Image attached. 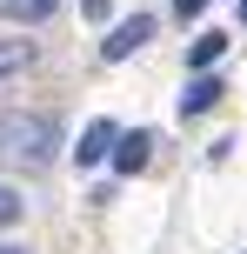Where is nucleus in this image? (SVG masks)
<instances>
[{
  "label": "nucleus",
  "instance_id": "nucleus-1",
  "mask_svg": "<svg viewBox=\"0 0 247 254\" xmlns=\"http://www.w3.org/2000/svg\"><path fill=\"white\" fill-rule=\"evenodd\" d=\"M53 147H60V127L47 114H0V161L13 167H53Z\"/></svg>",
  "mask_w": 247,
  "mask_h": 254
},
{
  "label": "nucleus",
  "instance_id": "nucleus-2",
  "mask_svg": "<svg viewBox=\"0 0 247 254\" xmlns=\"http://www.w3.org/2000/svg\"><path fill=\"white\" fill-rule=\"evenodd\" d=\"M147 40H154V20H147V13H134V20H120L114 34L100 40V61H127V54L147 47Z\"/></svg>",
  "mask_w": 247,
  "mask_h": 254
},
{
  "label": "nucleus",
  "instance_id": "nucleus-3",
  "mask_svg": "<svg viewBox=\"0 0 247 254\" xmlns=\"http://www.w3.org/2000/svg\"><path fill=\"white\" fill-rule=\"evenodd\" d=\"M114 147H120V127H114V121H94L87 134H80L74 161H80V167H100V161H107V154H114Z\"/></svg>",
  "mask_w": 247,
  "mask_h": 254
},
{
  "label": "nucleus",
  "instance_id": "nucleus-4",
  "mask_svg": "<svg viewBox=\"0 0 247 254\" xmlns=\"http://www.w3.org/2000/svg\"><path fill=\"white\" fill-rule=\"evenodd\" d=\"M221 94H227V87H221V74H194V80H187V94H181V114H207Z\"/></svg>",
  "mask_w": 247,
  "mask_h": 254
},
{
  "label": "nucleus",
  "instance_id": "nucleus-5",
  "mask_svg": "<svg viewBox=\"0 0 247 254\" xmlns=\"http://www.w3.org/2000/svg\"><path fill=\"white\" fill-rule=\"evenodd\" d=\"M147 154H154V134H120V147H114V174H141Z\"/></svg>",
  "mask_w": 247,
  "mask_h": 254
},
{
  "label": "nucleus",
  "instance_id": "nucleus-6",
  "mask_svg": "<svg viewBox=\"0 0 247 254\" xmlns=\"http://www.w3.org/2000/svg\"><path fill=\"white\" fill-rule=\"evenodd\" d=\"M221 54H227V34H221V27H214V34H200L194 47H187V67H194V74H207V67L221 61Z\"/></svg>",
  "mask_w": 247,
  "mask_h": 254
},
{
  "label": "nucleus",
  "instance_id": "nucleus-7",
  "mask_svg": "<svg viewBox=\"0 0 247 254\" xmlns=\"http://www.w3.org/2000/svg\"><path fill=\"white\" fill-rule=\"evenodd\" d=\"M20 67H34V40L0 34V80H7V74H20Z\"/></svg>",
  "mask_w": 247,
  "mask_h": 254
},
{
  "label": "nucleus",
  "instance_id": "nucleus-8",
  "mask_svg": "<svg viewBox=\"0 0 247 254\" xmlns=\"http://www.w3.org/2000/svg\"><path fill=\"white\" fill-rule=\"evenodd\" d=\"M53 7H60V0H0V13H7V20H53Z\"/></svg>",
  "mask_w": 247,
  "mask_h": 254
},
{
  "label": "nucleus",
  "instance_id": "nucleus-9",
  "mask_svg": "<svg viewBox=\"0 0 247 254\" xmlns=\"http://www.w3.org/2000/svg\"><path fill=\"white\" fill-rule=\"evenodd\" d=\"M27 214V201H20V188H7V181H0V228H13V221Z\"/></svg>",
  "mask_w": 247,
  "mask_h": 254
},
{
  "label": "nucleus",
  "instance_id": "nucleus-10",
  "mask_svg": "<svg viewBox=\"0 0 247 254\" xmlns=\"http://www.w3.org/2000/svg\"><path fill=\"white\" fill-rule=\"evenodd\" d=\"M107 7H114V0H80V13H87V20H94V27H100V20H107Z\"/></svg>",
  "mask_w": 247,
  "mask_h": 254
},
{
  "label": "nucleus",
  "instance_id": "nucleus-11",
  "mask_svg": "<svg viewBox=\"0 0 247 254\" xmlns=\"http://www.w3.org/2000/svg\"><path fill=\"white\" fill-rule=\"evenodd\" d=\"M200 7H207V0H174V13H181V20H200Z\"/></svg>",
  "mask_w": 247,
  "mask_h": 254
},
{
  "label": "nucleus",
  "instance_id": "nucleus-12",
  "mask_svg": "<svg viewBox=\"0 0 247 254\" xmlns=\"http://www.w3.org/2000/svg\"><path fill=\"white\" fill-rule=\"evenodd\" d=\"M0 254H34V248H20V241H0Z\"/></svg>",
  "mask_w": 247,
  "mask_h": 254
},
{
  "label": "nucleus",
  "instance_id": "nucleus-13",
  "mask_svg": "<svg viewBox=\"0 0 247 254\" xmlns=\"http://www.w3.org/2000/svg\"><path fill=\"white\" fill-rule=\"evenodd\" d=\"M241 20H247V0H241Z\"/></svg>",
  "mask_w": 247,
  "mask_h": 254
}]
</instances>
